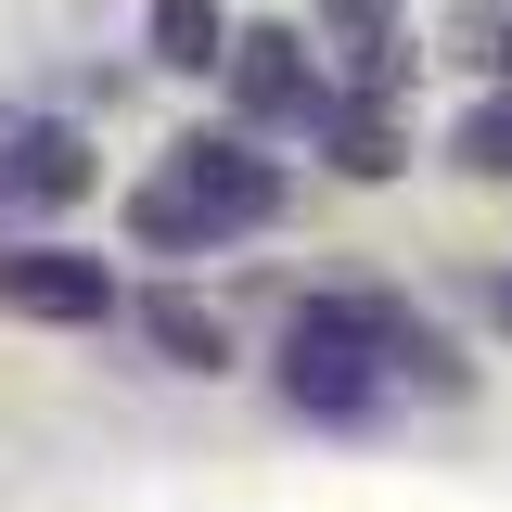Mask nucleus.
Masks as SVG:
<instances>
[{"instance_id": "nucleus-1", "label": "nucleus", "mask_w": 512, "mask_h": 512, "mask_svg": "<svg viewBox=\"0 0 512 512\" xmlns=\"http://www.w3.org/2000/svg\"><path fill=\"white\" fill-rule=\"evenodd\" d=\"M269 384H282V410H308V423H333V436H372L384 410H397V384L448 397V384H461V359H448V346L397 308V295H308V308L282 320Z\"/></svg>"}, {"instance_id": "nucleus-2", "label": "nucleus", "mask_w": 512, "mask_h": 512, "mask_svg": "<svg viewBox=\"0 0 512 512\" xmlns=\"http://www.w3.org/2000/svg\"><path fill=\"white\" fill-rule=\"evenodd\" d=\"M282 218V154H256L244 128H180L167 167L128 192V256H205Z\"/></svg>"}, {"instance_id": "nucleus-3", "label": "nucleus", "mask_w": 512, "mask_h": 512, "mask_svg": "<svg viewBox=\"0 0 512 512\" xmlns=\"http://www.w3.org/2000/svg\"><path fill=\"white\" fill-rule=\"evenodd\" d=\"M218 77H231V128H244V141L333 116V90H320V64H308L295 26H231V64H218Z\"/></svg>"}, {"instance_id": "nucleus-4", "label": "nucleus", "mask_w": 512, "mask_h": 512, "mask_svg": "<svg viewBox=\"0 0 512 512\" xmlns=\"http://www.w3.org/2000/svg\"><path fill=\"white\" fill-rule=\"evenodd\" d=\"M0 308H26V320H116V269L77 256V244H13L0 256Z\"/></svg>"}, {"instance_id": "nucleus-5", "label": "nucleus", "mask_w": 512, "mask_h": 512, "mask_svg": "<svg viewBox=\"0 0 512 512\" xmlns=\"http://www.w3.org/2000/svg\"><path fill=\"white\" fill-rule=\"evenodd\" d=\"M141 26H154V64L167 77H218L231 64V0H154Z\"/></svg>"}, {"instance_id": "nucleus-6", "label": "nucleus", "mask_w": 512, "mask_h": 512, "mask_svg": "<svg viewBox=\"0 0 512 512\" xmlns=\"http://www.w3.org/2000/svg\"><path fill=\"white\" fill-rule=\"evenodd\" d=\"M141 346L167 372H231V333H218V308H192V295H141Z\"/></svg>"}, {"instance_id": "nucleus-7", "label": "nucleus", "mask_w": 512, "mask_h": 512, "mask_svg": "<svg viewBox=\"0 0 512 512\" xmlns=\"http://www.w3.org/2000/svg\"><path fill=\"white\" fill-rule=\"evenodd\" d=\"M308 141L346 167V180H397V167H410V154H397V116H384V90H372V103H333Z\"/></svg>"}, {"instance_id": "nucleus-8", "label": "nucleus", "mask_w": 512, "mask_h": 512, "mask_svg": "<svg viewBox=\"0 0 512 512\" xmlns=\"http://www.w3.org/2000/svg\"><path fill=\"white\" fill-rule=\"evenodd\" d=\"M448 167L461 180H512V90H487V103L448 116Z\"/></svg>"}, {"instance_id": "nucleus-9", "label": "nucleus", "mask_w": 512, "mask_h": 512, "mask_svg": "<svg viewBox=\"0 0 512 512\" xmlns=\"http://www.w3.org/2000/svg\"><path fill=\"white\" fill-rule=\"evenodd\" d=\"M320 26H333V39H359V52H372V39H397V0H320Z\"/></svg>"}, {"instance_id": "nucleus-10", "label": "nucleus", "mask_w": 512, "mask_h": 512, "mask_svg": "<svg viewBox=\"0 0 512 512\" xmlns=\"http://www.w3.org/2000/svg\"><path fill=\"white\" fill-rule=\"evenodd\" d=\"M500 320H512V282H500Z\"/></svg>"}, {"instance_id": "nucleus-11", "label": "nucleus", "mask_w": 512, "mask_h": 512, "mask_svg": "<svg viewBox=\"0 0 512 512\" xmlns=\"http://www.w3.org/2000/svg\"><path fill=\"white\" fill-rule=\"evenodd\" d=\"M500 64H512V26H500Z\"/></svg>"}]
</instances>
